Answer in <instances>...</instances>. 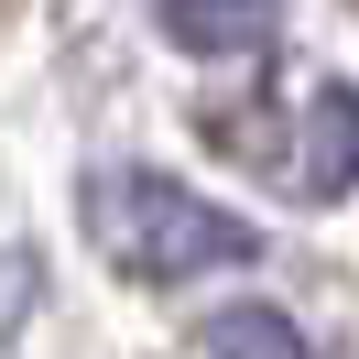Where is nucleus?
Returning <instances> with one entry per match:
<instances>
[{
	"label": "nucleus",
	"instance_id": "3",
	"mask_svg": "<svg viewBox=\"0 0 359 359\" xmlns=\"http://www.w3.org/2000/svg\"><path fill=\"white\" fill-rule=\"evenodd\" d=\"M272 22H283V0H163V33H175V55H207V66H240V55L272 44Z\"/></svg>",
	"mask_w": 359,
	"mask_h": 359
},
{
	"label": "nucleus",
	"instance_id": "4",
	"mask_svg": "<svg viewBox=\"0 0 359 359\" xmlns=\"http://www.w3.org/2000/svg\"><path fill=\"white\" fill-rule=\"evenodd\" d=\"M207 359H316V348H305V327H294L283 305L250 294V305H218V316H207Z\"/></svg>",
	"mask_w": 359,
	"mask_h": 359
},
{
	"label": "nucleus",
	"instance_id": "2",
	"mask_svg": "<svg viewBox=\"0 0 359 359\" xmlns=\"http://www.w3.org/2000/svg\"><path fill=\"white\" fill-rule=\"evenodd\" d=\"M272 175L294 185V196H348L359 185V88H305V109H294V153L272 163Z\"/></svg>",
	"mask_w": 359,
	"mask_h": 359
},
{
	"label": "nucleus",
	"instance_id": "1",
	"mask_svg": "<svg viewBox=\"0 0 359 359\" xmlns=\"http://www.w3.org/2000/svg\"><path fill=\"white\" fill-rule=\"evenodd\" d=\"M88 229H98V250H109L131 283H196V272H240L250 250H262L250 218H229L218 196H196V185H175V175H142V163L88 175Z\"/></svg>",
	"mask_w": 359,
	"mask_h": 359
}]
</instances>
